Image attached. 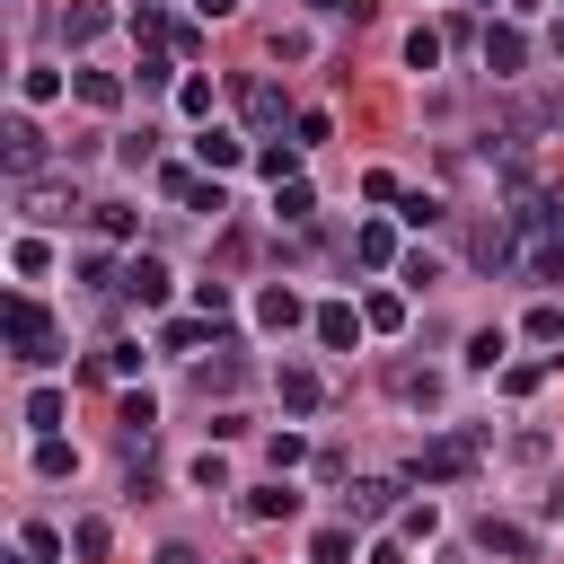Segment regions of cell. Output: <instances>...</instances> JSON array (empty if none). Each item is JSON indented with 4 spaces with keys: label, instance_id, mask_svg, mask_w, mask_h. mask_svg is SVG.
I'll return each instance as SVG.
<instances>
[{
    "label": "cell",
    "instance_id": "cell-19",
    "mask_svg": "<svg viewBox=\"0 0 564 564\" xmlns=\"http://www.w3.org/2000/svg\"><path fill=\"white\" fill-rule=\"evenodd\" d=\"M62 414H70V405H62V388H35V397H26V423H35L44 441L62 432Z\"/></svg>",
    "mask_w": 564,
    "mask_h": 564
},
{
    "label": "cell",
    "instance_id": "cell-37",
    "mask_svg": "<svg viewBox=\"0 0 564 564\" xmlns=\"http://www.w3.org/2000/svg\"><path fill=\"white\" fill-rule=\"evenodd\" d=\"M159 564H203V555L194 546H159Z\"/></svg>",
    "mask_w": 564,
    "mask_h": 564
},
{
    "label": "cell",
    "instance_id": "cell-11",
    "mask_svg": "<svg viewBox=\"0 0 564 564\" xmlns=\"http://www.w3.org/2000/svg\"><path fill=\"white\" fill-rule=\"evenodd\" d=\"M97 35H106V9H97V0H70V9H62V44L79 53V44H97Z\"/></svg>",
    "mask_w": 564,
    "mask_h": 564
},
{
    "label": "cell",
    "instance_id": "cell-30",
    "mask_svg": "<svg viewBox=\"0 0 564 564\" xmlns=\"http://www.w3.org/2000/svg\"><path fill=\"white\" fill-rule=\"evenodd\" d=\"M405 62H414V70H432V62H441V35H432V26H414V35H405Z\"/></svg>",
    "mask_w": 564,
    "mask_h": 564
},
{
    "label": "cell",
    "instance_id": "cell-27",
    "mask_svg": "<svg viewBox=\"0 0 564 564\" xmlns=\"http://www.w3.org/2000/svg\"><path fill=\"white\" fill-rule=\"evenodd\" d=\"M194 317L220 326V317H229V282H194Z\"/></svg>",
    "mask_w": 564,
    "mask_h": 564
},
{
    "label": "cell",
    "instance_id": "cell-29",
    "mask_svg": "<svg viewBox=\"0 0 564 564\" xmlns=\"http://www.w3.org/2000/svg\"><path fill=\"white\" fill-rule=\"evenodd\" d=\"M308 555H317V564H344V555H352V529H317Z\"/></svg>",
    "mask_w": 564,
    "mask_h": 564
},
{
    "label": "cell",
    "instance_id": "cell-3",
    "mask_svg": "<svg viewBox=\"0 0 564 564\" xmlns=\"http://www.w3.org/2000/svg\"><path fill=\"white\" fill-rule=\"evenodd\" d=\"M0 159H9L18 185H35V167H44V132H35V115H9V123H0Z\"/></svg>",
    "mask_w": 564,
    "mask_h": 564
},
{
    "label": "cell",
    "instance_id": "cell-38",
    "mask_svg": "<svg viewBox=\"0 0 564 564\" xmlns=\"http://www.w3.org/2000/svg\"><path fill=\"white\" fill-rule=\"evenodd\" d=\"M194 9H203V18H229V9H238V0H194Z\"/></svg>",
    "mask_w": 564,
    "mask_h": 564
},
{
    "label": "cell",
    "instance_id": "cell-17",
    "mask_svg": "<svg viewBox=\"0 0 564 564\" xmlns=\"http://www.w3.org/2000/svg\"><path fill=\"white\" fill-rule=\"evenodd\" d=\"M291 511H300L291 485H256V494H247V520H291Z\"/></svg>",
    "mask_w": 564,
    "mask_h": 564
},
{
    "label": "cell",
    "instance_id": "cell-2",
    "mask_svg": "<svg viewBox=\"0 0 564 564\" xmlns=\"http://www.w3.org/2000/svg\"><path fill=\"white\" fill-rule=\"evenodd\" d=\"M476 467V432H449V441H432V449H414V485H449V476H467Z\"/></svg>",
    "mask_w": 564,
    "mask_h": 564
},
{
    "label": "cell",
    "instance_id": "cell-4",
    "mask_svg": "<svg viewBox=\"0 0 564 564\" xmlns=\"http://www.w3.org/2000/svg\"><path fill=\"white\" fill-rule=\"evenodd\" d=\"M18 203H26V220H35V229H53V220H70V212H79V194H70V185H53V176L18 185Z\"/></svg>",
    "mask_w": 564,
    "mask_h": 564
},
{
    "label": "cell",
    "instance_id": "cell-22",
    "mask_svg": "<svg viewBox=\"0 0 564 564\" xmlns=\"http://www.w3.org/2000/svg\"><path fill=\"white\" fill-rule=\"evenodd\" d=\"M18 97H26V106H44V97H62V70H44V62H26V79H18Z\"/></svg>",
    "mask_w": 564,
    "mask_h": 564
},
{
    "label": "cell",
    "instance_id": "cell-13",
    "mask_svg": "<svg viewBox=\"0 0 564 564\" xmlns=\"http://www.w3.org/2000/svg\"><path fill=\"white\" fill-rule=\"evenodd\" d=\"M352 256H361L370 273H379V264H397V229H388V220H361V229H352Z\"/></svg>",
    "mask_w": 564,
    "mask_h": 564
},
{
    "label": "cell",
    "instance_id": "cell-15",
    "mask_svg": "<svg viewBox=\"0 0 564 564\" xmlns=\"http://www.w3.org/2000/svg\"><path fill=\"white\" fill-rule=\"evenodd\" d=\"M476 546H485V555H511V564H520V555H529L538 538H529L520 520H485V529H476Z\"/></svg>",
    "mask_w": 564,
    "mask_h": 564
},
{
    "label": "cell",
    "instance_id": "cell-36",
    "mask_svg": "<svg viewBox=\"0 0 564 564\" xmlns=\"http://www.w3.org/2000/svg\"><path fill=\"white\" fill-rule=\"evenodd\" d=\"M538 273H546V282H564V247H546V256H538Z\"/></svg>",
    "mask_w": 564,
    "mask_h": 564
},
{
    "label": "cell",
    "instance_id": "cell-6",
    "mask_svg": "<svg viewBox=\"0 0 564 564\" xmlns=\"http://www.w3.org/2000/svg\"><path fill=\"white\" fill-rule=\"evenodd\" d=\"M238 159H247V141H238V132H220V123H203V132H194V167H203V176H229Z\"/></svg>",
    "mask_w": 564,
    "mask_h": 564
},
{
    "label": "cell",
    "instance_id": "cell-14",
    "mask_svg": "<svg viewBox=\"0 0 564 564\" xmlns=\"http://www.w3.org/2000/svg\"><path fill=\"white\" fill-rule=\"evenodd\" d=\"M397 511V476H361L352 485V520H388Z\"/></svg>",
    "mask_w": 564,
    "mask_h": 564
},
{
    "label": "cell",
    "instance_id": "cell-34",
    "mask_svg": "<svg viewBox=\"0 0 564 564\" xmlns=\"http://www.w3.org/2000/svg\"><path fill=\"white\" fill-rule=\"evenodd\" d=\"M397 529H405V538H432V529H441V511H432V502H414V511H397Z\"/></svg>",
    "mask_w": 564,
    "mask_h": 564
},
{
    "label": "cell",
    "instance_id": "cell-31",
    "mask_svg": "<svg viewBox=\"0 0 564 564\" xmlns=\"http://www.w3.org/2000/svg\"><path fill=\"white\" fill-rule=\"evenodd\" d=\"M194 185H203L194 167H159V194H167V203H194Z\"/></svg>",
    "mask_w": 564,
    "mask_h": 564
},
{
    "label": "cell",
    "instance_id": "cell-16",
    "mask_svg": "<svg viewBox=\"0 0 564 564\" xmlns=\"http://www.w3.org/2000/svg\"><path fill=\"white\" fill-rule=\"evenodd\" d=\"M282 115H291V106H282V88H273V79H247V123H256V132H273Z\"/></svg>",
    "mask_w": 564,
    "mask_h": 564
},
{
    "label": "cell",
    "instance_id": "cell-9",
    "mask_svg": "<svg viewBox=\"0 0 564 564\" xmlns=\"http://www.w3.org/2000/svg\"><path fill=\"white\" fill-rule=\"evenodd\" d=\"M520 62H529V35H520V26H485V70H494V79H511Z\"/></svg>",
    "mask_w": 564,
    "mask_h": 564
},
{
    "label": "cell",
    "instance_id": "cell-40",
    "mask_svg": "<svg viewBox=\"0 0 564 564\" xmlns=\"http://www.w3.org/2000/svg\"><path fill=\"white\" fill-rule=\"evenodd\" d=\"M546 44H555V62H564V26H555V35H546Z\"/></svg>",
    "mask_w": 564,
    "mask_h": 564
},
{
    "label": "cell",
    "instance_id": "cell-33",
    "mask_svg": "<svg viewBox=\"0 0 564 564\" xmlns=\"http://www.w3.org/2000/svg\"><path fill=\"white\" fill-rule=\"evenodd\" d=\"M35 467H44V476H70V441H62V432H53V441H35Z\"/></svg>",
    "mask_w": 564,
    "mask_h": 564
},
{
    "label": "cell",
    "instance_id": "cell-20",
    "mask_svg": "<svg viewBox=\"0 0 564 564\" xmlns=\"http://www.w3.org/2000/svg\"><path fill=\"white\" fill-rule=\"evenodd\" d=\"M150 423H159V405L150 397H123V449H150Z\"/></svg>",
    "mask_w": 564,
    "mask_h": 564
},
{
    "label": "cell",
    "instance_id": "cell-23",
    "mask_svg": "<svg viewBox=\"0 0 564 564\" xmlns=\"http://www.w3.org/2000/svg\"><path fill=\"white\" fill-rule=\"evenodd\" d=\"M9 264L35 282V273H53V247H44V238H18V247H9Z\"/></svg>",
    "mask_w": 564,
    "mask_h": 564
},
{
    "label": "cell",
    "instance_id": "cell-10",
    "mask_svg": "<svg viewBox=\"0 0 564 564\" xmlns=\"http://www.w3.org/2000/svg\"><path fill=\"white\" fill-rule=\"evenodd\" d=\"M282 405H291V414H317V405H326V379H317L308 361H282Z\"/></svg>",
    "mask_w": 564,
    "mask_h": 564
},
{
    "label": "cell",
    "instance_id": "cell-32",
    "mask_svg": "<svg viewBox=\"0 0 564 564\" xmlns=\"http://www.w3.org/2000/svg\"><path fill=\"white\" fill-rule=\"evenodd\" d=\"M273 212H282V220H308V185H300V176H291V185H273Z\"/></svg>",
    "mask_w": 564,
    "mask_h": 564
},
{
    "label": "cell",
    "instance_id": "cell-24",
    "mask_svg": "<svg viewBox=\"0 0 564 564\" xmlns=\"http://www.w3.org/2000/svg\"><path fill=\"white\" fill-rule=\"evenodd\" d=\"M361 317H370L379 335H397V326H405V300H397V291H370V308H361Z\"/></svg>",
    "mask_w": 564,
    "mask_h": 564
},
{
    "label": "cell",
    "instance_id": "cell-8",
    "mask_svg": "<svg viewBox=\"0 0 564 564\" xmlns=\"http://www.w3.org/2000/svg\"><path fill=\"white\" fill-rule=\"evenodd\" d=\"M123 291H132L141 308H167V291H176V282H167V264H159V256H132V264H123Z\"/></svg>",
    "mask_w": 564,
    "mask_h": 564
},
{
    "label": "cell",
    "instance_id": "cell-1",
    "mask_svg": "<svg viewBox=\"0 0 564 564\" xmlns=\"http://www.w3.org/2000/svg\"><path fill=\"white\" fill-rule=\"evenodd\" d=\"M9 344H18V361H35V370H44V361H62V335H53V317H44L26 291L9 300Z\"/></svg>",
    "mask_w": 564,
    "mask_h": 564
},
{
    "label": "cell",
    "instance_id": "cell-35",
    "mask_svg": "<svg viewBox=\"0 0 564 564\" xmlns=\"http://www.w3.org/2000/svg\"><path fill=\"white\" fill-rule=\"evenodd\" d=\"M308 9H326V18H370V0H308Z\"/></svg>",
    "mask_w": 564,
    "mask_h": 564
},
{
    "label": "cell",
    "instance_id": "cell-18",
    "mask_svg": "<svg viewBox=\"0 0 564 564\" xmlns=\"http://www.w3.org/2000/svg\"><path fill=\"white\" fill-rule=\"evenodd\" d=\"M256 167H264L273 185H291V176H300V141H264V150H256Z\"/></svg>",
    "mask_w": 564,
    "mask_h": 564
},
{
    "label": "cell",
    "instance_id": "cell-26",
    "mask_svg": "<svg viewBox=\"0 0 564 564\" xmlns=\"http://www.w3.org/2000/svg\"><path fill=\"white\" fill-rule=\"evenodd\" d=\"M176 106H185V115H212V79L185 70V79H176Z\"/></svg>",
    "mask_w": 564,
    "mask_h": 564
},
{
    "label": "cell",
    "instance_id": "cell-28",
    "mask_svg": "<svg viewBox=\"0 0 564 564\" xmlns=\"http://www.w3.org/2000/svg\"><path fill=\"white\" fill-rule=\"evenodd\" d=\"M70 546H79V555H88V564H97V555H106V546H115V529H106V520H79V529H70Z\"/></svg>",
    "mask_w": 564,
    "mask_h": 564
},
{
    "label": "cell",
    "instance_id": "cell-21",
    "mask_svg": "<svg viewBox=\"0 0 564 564\" xmlns=\"http://www.w3.org/2000/svg\"><path fill=\"white\" fill-rule=\"evenodd\" d=\"M502 352H511V335H502V326H485V335H467V370H494Z\"/></svg>",
    "mask_w": 564,
    "mask_h": 564
},
{
    "label": "cell",
    "instance_id": "cell-7",
    "mask_svg": "<svg viewBox=\"0 0 564 564\" xmlns=\"http://www.w3.org/2000/svg\"><path fill=\"white\" fill-rule=\"evenodd\" d=\"M300 317H308V308H300L291 282H264V291H256V326H264V335H291Z\"/></svg>",
    "mask_w": 564,
    "mask_h": 564
},
{
    "label": "cell",
    "instance_id": "cell-25",
    "mask_svg": "<svg viewBox=\"0 0 564 564\" xmlns=\"http://www.w3.org/2000/svg\"><path fill=\"white\" fill-rule=\"evenodd\" d=\"M203 335H212V317H167V335H159V344H167V352H194Z\"/></svg>",
    "mask_w": 564,
    "mask_h": 564
},
{
    "label": "cell",
    "instance_id": "cell-5",
    "mask_svg": "<svg viewBox=\"0 0 564 564\" xmlns=\"http://www.w3.org/2000/svg\"><path fill=\"white\" fill-rule=\"evenodd\" d=\"M308 326H317V344H326V352H352V344H361V326H370V317H361V308H352V300H326V308H317V317H308Z\"/></svg>",
    "mask_w": 564,
    "mask_h": 564
},
{
    "label": "cell",
    "instance_id": "cell-12",
    "mask_svg": "<svg viewBox=\"0 0 564 564\" xmlns=\"http://www.w3.org/2000/svg\"><path fill=\"white\" fill-rule=\"evenodd\" d=\"M70 88H79V106H97V115L123 106V79H115V70H70Z\"/></svg>",
    "mask_w": 564,
    "mask_h": 564
},
{
    "label": "cell",
    "instance_id": "cell-39",
    "mask_svg": "<svg viewBox=\"0 0 564 564\" xmlns=\"http://www.w3.org/2000/svg\"><path fill=\"white\" fill-rule=\"evenodd\" d=\"M370 564H405V555H397V546H370Z\"/></svg>",
    "mask_w": 564,
    "mask_h": 564
}]
</instances>
